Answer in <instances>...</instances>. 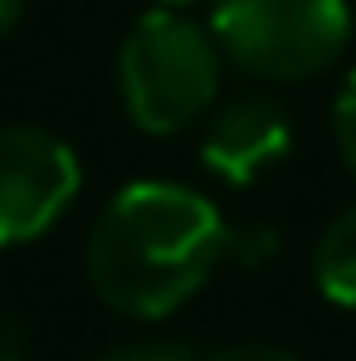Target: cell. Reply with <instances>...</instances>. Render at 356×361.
Returning <instances> with one entry per match:
<instances>
[{
    "mask_svg": "<svg viewBox=\"0 0 356 361\" xmlns=\"http://www.w3.org/2000/svg\"><path fill=\"white\" fill-rule=\"evenodd\" d=\"M332 132H337V152H342V161L356 171V68L342 78V88H337V103H332Z\"/></svg>",
    "mask_w": 356,
    "mask_h": 361,
    "instance_id": "obj_7",
    "label": "cell"
},
{
    "mask_svg": "<svg viewBox=\"0 0 356 361\" xmlns=\"http://www.w3.org/2000/svg\"><path fill=\"white\" fill-rule=\"evenodd\" d=\"M156 5H171V10H185V5H195V0H156Z\"/></svg>",
    "mask_w": 356,
    "mask_h": 361,
    "instance_id": "obj_13",
    "label": "cell"
},
{
    "mask_svg": "<svg viewBox=\"0 0 356 361\" xmlns=\"http://www.w3.org/2000/svg\"><path fill=\"white\" fill-rule=\"evenodd\" d=\"M25 337H20V327L10 322V317H0V361H25Z\"/></svg>",
    "mask_w": 356,
    "mask_h": 361,
    "instance_id": "obj_11",
    "label": "cell"
},
{
    "mask_svg": "<svg viewBox=\"0 0 356 361\" xmlns=\"http://www.w3.org/2000/svg\"><path fill=\"white\" fill-rule=\"evenodd\" d=\"M269 254H274V235H269V230H230L225 259H239L244 269H259Z\"/></svg>",
    "mask_w": 356,
    "mask_h": 361,
    "instance_id": "obj_9",
    "label": "cell"
},
{
    "mask_svg": "<svg viewBox=\"0 0 356 361\" xmlns=\"http://www.w3.org/2000/svg\"><path fill=\"white\" fill-rule=\"evenodd\" d=\"M293 152V122L274 98H239L200 137V161L225 185H254Z\"/></svg>",
    "mask_w": 356,
    "mask_h": 361,
    "instance_id": "obj_5",
    "label": "cell"
},
{
    "mask_svg": "<svg viewBox=\"0 0 356 361\" xmlns=\"http://www.w3.org/2000/svg\"><path fill=\"white\" fill-rule=\"evenodd\" d=\"M122 108L152 137H171L215 103L220 88V44L190 15L171 5L147 10L118 54Z\"/></svg>",
    "mask_w": 356,
    "mask_h": 361,
    "instance_id": "obj_2",
    "label": "cell"
},
{
    "mask_svg": "<svg viewBox=\"0 0 356 361\" xmlns=\"http://www.w3.org/2000/svg\"><path fill=\"white\" fill-rule=\"evenodd\" d=\"M98 361H190V352L180 342H118L98 352Z\"/></svg>",
    "mask_w": 356,
    "mask_h": 361,
    "instance_id": "obj_8",
    "label": "cell"
},
{
    "mask_svg": "<svg viewBox=\"0 0 356 361\" xmlns=\"http://www.w3.org/2000/svg\"><path fill=\"white\" fill-rule=\"evenodd\" d=\"M312 279L322 288V298L337 307H356V210L337 215L312 254Z\"/></svg>",
    "mask_w": 356,
    "mask_h": 361,
    "instance_id": "obj_6",
    "label": "cell"
},
{
    "mask_svg": "<svg viewBox=\"0 0 356 361\" xmlns=\"http://www.w3.org/2000/svg\"><path fill=\"white\" fill-rule=\"evenodd\" d=\"M210 35L235 68L297 83L342 59L352 10L347 0H215Z\"/></svg>",
    "mask_w": 356,
    "mask_h": 361,
    "instance_id": "obj_3",
    "label": "cell"
},
{
    "mask_svg": "<svg viewBox=\"0 0 356 361\" xmlns=\"http://www.w3.org/2000/svg\"><path fill=\"white\" fill-rule=\"evenodd\" d=\"M20 15H25V0H0V39L20 25Z\"/></svg>",
    "mask_w": 356,
    "mask_h": 361,
    "instance_id": "obj_12",
    "label": "cell"
},
{
    "mask_svg": "<svg viewBox=\"0 0 356 361\" xmlns=\"http://www.w3.org/2000/svg\"><path fill=\"white\" fill-rule=\"evenodd\" d=\"M210 361H297L288 347H274V342H239V347H225Z\"/></svg>",
    "mask_w": 356,
    "mask_h": 361,
    "instance_id": "obj_10",
    "label": "cell"
},
{
    "mask_svg": "<svg viewBox=\"0 0 356 361\" xmlns=\"http://www.w3.org/2000/svg\"><path fill=\"white\" fill-rule=\"evenodd\" d=\"M230 225L176 180H132L103 205L88 235L93 293L122 317L156 322L190 302L225 264Z\"/></svg>",
    "mask_w": 356,
    "mask_h": 361,
    "instance_id": "obj_1",
    "label": "cell"
},
{
    "mask_svg": "<svg viewBox=\"0 0 356 361\" xmlns=\"http://www.w3.org/2000/svg\"><path fill=\"white\" fill-rule=\"evenodd\" d=\"M78 157L44 127H0V244L39 240L78 195Z\"/></svg>",
    "mask_w": 356,
    "mask_h": 361,
    "instance_id": "obj_4",
    "label": "cell"
}]
</instances>
